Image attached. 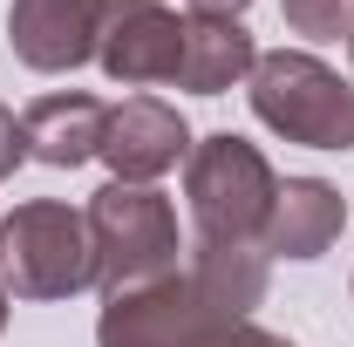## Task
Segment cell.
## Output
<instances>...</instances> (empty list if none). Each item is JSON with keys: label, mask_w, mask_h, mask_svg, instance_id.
Instances as JSON below:
<instances>
[{"label": "cell", "mask_w": 354, "mask_h": 347, "mask_svg": "<svg viewBox=\"0 0 354 347\" xmlns=\"http://www.w3.org/2000/svg\"><path fill=\"white\" fill-rule=\"evenodd\" d=\"M88 252H95V286L102 300L136 293L150 279H171L177 272V212L157 184H123L109 177L95 198H88Z\"/></svg>", "instance_id": "1"}, {"label": "cell", "mask_w": 354, "mask_h": 347, "mask_svg": "<svg viewBox=\"0 0 354 347\" xmlns=\"http://www.w3.org/2000/svg\"><path fill=\"white\" fill-rule=\"evenodd\" d=\"M272 191H279V177L266 164V150L232 130L191 143V157H184V198H191L198 245H259Z\"/></svg>", "instance_id": "2"}, {"label": "cell", "mask_w": 354, "mask_h": 347, "mask_svg": "<svg viewBox=\"0 0 354 347\" xmlns=\"http://www.w3.org/2000/svg\"><path fill=\"white\" fill-rule=\"evenodd\" d=\"M252 95V116L286 143H307V150H354V88L307 48H272L252 62L245 75Z\"/></svg>", "instance_id": "3"}, {"label": "cell", "mask_w": 354, "mask_h": 347, "mask_svg": "<svg viewBox=\"0 0 354 347\" xmlns=\"http://www.w3.org/2000/svg\"><path fill=\"white\" fill-rule=\"evenodd\" d=\"M0 279L14 300H68L95 286V252H88V218L55 205V198H28L0 218Z\"/></svg>", "instance_id": "4"}, {"label": "cell", "mask_w": 354, "mask_h": 347, "mask_svg": "<svg viewBox=\"0 0 354 347\" xmlns=\"http://www.w3.org/2000/svg\"><path fill=\"white\" fill-rule=\"evenodd\" d=\"M212 327H225V313L191 286V272H171L102 306L95 347H205Z\"/></svg>", "instance_id": "5"}, {"label": "cell", "mask_w": 354, "mask_h": 347, "mask_svg": "<svg viewBox=\"0 0 354 347\" xmlns=\"http://www.w3.org/2000/svg\"><path fill=\"white\" fill-rule=\"evenodd\" d=\"M102 75L123 88H150V82H177L184 62V21L164 0H109L102 41H95Z\"/></svg>", "instance_id": "6"}, {"label": "cell", "mask_w": 354, "mask_h": 347, "mask_svg": "<svg viewBox=\"0 0 354 347\" xmlns=\"http://www.w3.org/2000/svg\"><path fill=\"white\" fill-rule=\"evenodd\" d=\"M102 21H109V0H14L7 48L35 75H68V68L95 62Z\"/></svg>", "instance_id": "7"}, {"label": "cell", "mask_w": 354, "mask_h": 347, "mask_svg": "<svg viewBox=\"0 0 354 347\" xmlns=\"http://www.w3.org/2000/svg\"><path fill=\"white\" fill-rule=\"evenodd\" d=\"M191 157V130L171 102L157 95H130L109 109V130H102V164L123 177V184H157L164 171H177Z\"/></svg>", "instance_id": "8"}, {"label": "cell", "mask_w": 354, "mask_h": 347, "mask_svg": "<svg viewBox=\"0 0 354 347\" xmlns=\"http://www.w3.org/2000/svg\"><path fill=\"white\" fill-rule=\"evenodd\" d=\"M348 225V198L327 177H286L266 212V259H320Z\"/></svg>", "instance_id": "9"}, {"label": "cell", "mask_w": 354, "mask_h": 347, "mask_svg": "<svg viewBox=\"0 0 354 347\" xmlns=\"http://www.w3.org/2000/svg\"><path fill=\"white\" fill-rule=\"evenodd\" d=\"M102 130H109V109L88 88H55L41 102H28V116H21L28 157L48 171H82L88 157H102Z\"/></svg>", "instance_id": "10"}, {"label": "cell", "mask_w": 354, "mask_h": 347, "mask_svg": "<svg viewBox=\"0 0 354 347\" xmlns=\"http://www.w3.org/2000/svg\"><path fill=\"white\" fill-rule=\"evenodd\" d=\"M259 62V48L245 35V21L232 14H191L184 21V62H177V88L191 95H225L232 82H245Z\"/></svg>", "instance_id": "11"}, {"label": "cell", "mask_w": 354, "mask_h": 347, "mask_svg": "<svg viewBox=\"0 0 354 347\" xmlns=\"http://www.w3.org/2000/svg\"><path fill=\"white\" fill-rule=\"evenodd\" d=\"M266 245H191V286L218 306L225 320H245L266 300Z\"/></svg>", "instance_id": "12"}, {"label": "cell", "mask_w": 354, "mask_h": 347, "mask_svg": "<svg viewBox=\"0 0 354 347\" xmlns=\"http://www.w3.org/2000/svg\"><path fill=\"white\" fill-rule=\"evenodd\" d=\"M279 14H286V28L307 35V41H341L354 0H279Z\"/></svg>", "instance_id": "13"}, {"label": "cell", "mask_w": 354, "mask_h": 347, "mask_svg": "<svg viewBox=\"0 0 354 347\" xmlns=\"http://www.w3.org/2000/svg\"><path fill=\"white\" fill-rule=\"evenodd\" d=\"M205 347H293V341L272 334V327H252V320H225V327H212Z\"/></svg>", "instance_id": "14"}, {"label": "cell", "mask_w": 354, "mask_h": 347, "mask_svg": "<svg viewBox=\"0 0 354 347\" xmlns=\"http://www.w3.org/2000/svg\"><path fill=\"white\" fill-rule=\"evenodd\" d=\"M21 164H28V136H21V116H7V109H0V184L21 171Z\"/></svg>", "instance_id": "15"}, {"label": "cell", "mask_w": 354, "mask_h": 347, "mask_svg": "<svg viewBox=\"0 0 354 347\" xmlns=\"http://www.w3.org/2000/svg\"><path fill=\"white\" fill-rule=\"evenodd\" d=\"M245 7H252V0H191V14H232V21H239Z\"/></svg>", "instance_id": "16"}, {"label": "cell", "mask_w": 354, "mask_h": 347, "mask_svg": "<svg viewBox=\"0 0 354 347\" xmlns=\"http://www.w3.org/2000/svg\"><path fill=\"white\" fill-rule=\"evenodd\" d=\"M7 300H14V293H7V279H0V327H7Z\"/></svg>", "instance_id": "17"}, {"label": "cell", "mask_w": 354, "mask_h": 347, "mask_svg": "<svg viewBox=\"0 0 354 347\" xmlns=\"http://www.w3.org/2000/svg\"><path fill=\"white\" fill-rule=\"evenodd\" d=\"M348 55H354V14H348Z\"/></svg>", "instance_id": "18"}]
</instances>
